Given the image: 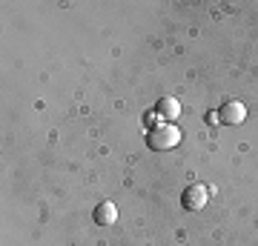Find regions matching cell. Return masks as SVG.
Returning <instances> with one entry per match:
<instances>
[{"mask_svg":"<svg viewBox=\"0 0 258 246\" xmlns=\"http://www.w3.org/2000/svg\"><path fill=\"white\" fill-rule=\"evenodd\" d=\"M155 115L161 120H166V123H172V120L181 115V103H178L175 98H161V101L155 103Z\"/></svg>","mask_w":258,"mask_h":246,"instance_id":"obj_4","label":"cell"},{"mask_svg":"<svg viewBox=\"0 0 258 246\" xmlns=\"http://www.w3.org/2000/svg\"><path fill=\"white\" fill-rule=\"evenodd\" d=\"M207 201H210V192H207V186L204 183H189L184 189V198H181V203H184V209H204L207 206Z\"/></svg>","mask_w":258,"mask_h":246,"instance_id":"obj_2","label":"cell"},{"mask_svg":"<svg viewBox=\"0 0 258 246\" xmlns=\"http://www.w3.org/2000/svg\"><path fill=\"white\" fill-rule=\"evenodd\" d=\"M92 218H95V223L109 226V223H115V218H118V209H115V203H112V201H103V203H98V206H95Z\"/></svg>","mask_w":258,"mask_h":246,"instance_id":"obj_5","label":"cell"},{"mask_svg":"<svg viewBox=\"0 0 258 246\" xmlns=\"http://www.w3.org/2000/svg\"><path fill=\"white\" fill-rule=\"evenodd\" d=\"M178 143H181V129L172 123H161L147 132V146L152 152H166V149H175Z\"/></svg>","mask_w":258,"mask_h":246,"instance_id":"obj_1","label":"cell"},{"mask_svg":"<svg viewBox=\"0 0 258 246\" xmlns=\"http://www.w3.org/2000/svg\"><path fill=\"white\" fill-rule=\"evenodd\" d=\"M215 118L221 120V123H227V126H235V123H241V120L247 118V109L238 101H227L221 109L215 112Z\"/></svg>","mask_w":258,"mask_h":246,"instance_id":"obj_3","label":"cell"}]
</instances>
